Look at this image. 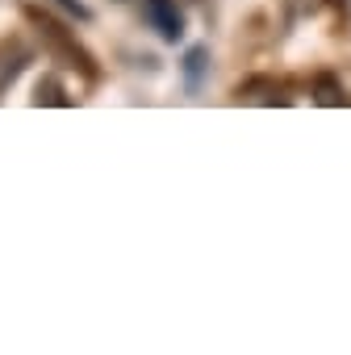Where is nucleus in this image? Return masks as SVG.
Listing matches in <instances>:
<instances>
[{"mask_svg":"<svg viewBox=\"0 0 351 355\" xmlns=\"http://www.w3.org/2000/svg\"><path fill=\"white\" fill-rule=\"evenodd\" d=\"M59 5H63V9H71V13H76V17H88V9H84V5H80V0H59Z\"/></svg>","mask_w":351,"mask_h":355,"instance_id":"nucleus-4","label":"nucleus"},{"mask_svg":"<svg viewBox=\"0 0 351 355\" xmlns=\"http://www.w3.org/2000/svg\"><path fill=\"white\" fill-rule=\"evenodd\" d=\"M142 21L163 38V42H176L185 34V13L176 0H142Z\"/></svg>","mask_w":351,"mask_h":355,"instance_id":"nucleus-1","label":"nucleus"},{"mask_svg":"<svg viewBox=\"0 0 351 355\" xmlns=\"http://www.w3.org/2000/svg\"><path fill=\"white\" fill-rule=\"evenodd\" d=\"M209 59V51L205 46H197V51H189V59H185V80H189V88H201V76H205V63Z\"/></svg>","mask_w":351,"mask_h":355,"instance_id":"nucleus-3","label":"nucleus"},{"mask_svg":"<svg viewBox=\"0 0 351 355\" xmlns=\"http://www.w3.org/2000/svg\"><path fill=\"white\" fill-rule=\"evenodd\" d=\"M26 67V51L22 46H9V42H0V92H5Z\"/></svg>","mask_w":351,"mask_h":355,"instance_id":"nucleus-2","label":"nucleus"}]
</instances>
